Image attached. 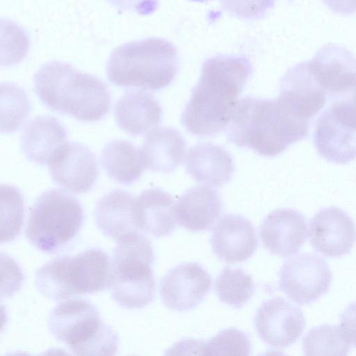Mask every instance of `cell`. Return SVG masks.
Listing matches in <instances>:
<instances>
[{
  "instance_id": "1",
  "label": "cell",
  "mask_w": 356,
  "mask_h": 356,
  "mask_svg": "<svg viewBox=\"0 0 356 356\" xmlns=\"http://www.w3.org/2000/svg\"><path fill=\"white\" fill-rule=\"evenodd\" d=\"M251 72L250 61L243 56L218 55L206 60L181 115L187 131L208 136L224 129L232 118L238 97Z\"/></svg>"
},
{
  "instance_id": "2",
  "label": "cell",
  "mask_w": 356,
  "mask_h": 356,
  "mask_svg": "<svg viewBox=\"0 0 356 356\" xmlns=\"http://www.w3.org/2000/svg\"><path fill=\"white\" fill-rule=\"evenodd\" d=\"M310 122L294 113L279 97L240 99L229 123L227 137L238 147L275 156L306 138Z\"/></svg>"
},
{
  "instance_id": "3",
  "label": "cell",
  "mask_w": 356,
  "mask_h": 356,
  "mask_svg": "<svg viewBox=\"0 0 356 356\" xmlns=\"http://www.w3.org/2000/svg\"><path fill=\"white\" fill-rule=\"evenodd\" d=\"M34 84L46 106L79 120H99L110 109L111 97L105 83L65 62L43 64L35 74Z\"/></svg>"
},
{
  "instance_id": "4",
  "label": "cell",
  "mask_w": 356,
  "mask_h": 356,
  "mask_svg": "<svg viewBox=\"0 0 356 356\" xmlns=\"http://www.w3.org/2000/svg\"><path fill=\"white\" fill-rule=\"evenodd\" d=\"M178 67L175 45L161 38L127 42L115 48L106 63L113 84L156 90L169 85Z\"/></svg>"
},
{
  "instance_id": "5",
  "label": "cell",
  "mask_w": 356,
  "mask_h": 356,
  "mask_svg": "<svg viewBox=\"0 0 356 356\" xmlns=\"http://www.w3.org/2000/svg\"><path fill=\"white\" fill-rule=\"evenodd\" d=\"M112 260L103 250H86L55 258L37 270L35 285L54 300L93 293L110 288Z\"/></svg>"
},
{
  "instance_id": "6",
  "label": "cell",
  "mask_w": 356,
  "mask_h": 356,
  "mask_svg": "<svg viewBox=\"0 0 356 356\" xmlns=\"http://www.w3.org/2000/svg\"><path fill=\"white\" fill-rule=\"evenodd\" d=\"M110 285L113 300L126 309H141L152 302L156 283L152 268L154 259L149 240L131 233L116 241Z\"/></svg>"
},
{
  "instance_id": "7",
  "label": "cell",
  "mask_w": 356,
  "mask_h": 356,
  "mask_svg": "<svg viewBox=\"0 0 356 356\" xmlns=\"http://www.w3.org/2000/svg\"><path fill=\"white\" fill-rule=\"evenodd\" d=\"M83 220V209L75 197L58 188L47 190L30 211L26 236L38 250L58 252L76 237Z\"/></svg>"
},
{
  "instance_id": "8",
  "label": "cell",
  "mask_w": 356,
  "mask_h": 356,
  "mask_svg": "<svg viewBox=\"0 0 356 356\" xmlns=\"http://www.w3.org/2000/svg\"><path fill=\"white\" fill-rule=\"evenodd\" d=\"M332 275L320 256L303 253L286 260L279 272V290L298 305H309L326 294Z\"/></svg>"
},
{
  "instance_id": "9",
  "label": "cell",
  "mask_w": 356,
  "mask_h": 356,
  "mask_svg": "<svg viewBox=\"0 0 356 356\" xmlns=\"http://www.w3.org/2000/svg\"><path fill=\"white\" fill-rule=\"evenodd\" d=\"M254 325L263 341L274 348H284L300 337L306 323L299 307L276 297L261 305L254 316Z\"/></svg>"
},
{
  "instance_id": "10",
  "label": "cell",
  "mask_w": 356,
  "mask_h": 356,
  "mask_svg": "<svg viewBox=\"0 0 356 356\" xmlns=\"http://www.w3.org/2000/svg\"><path fill=\"white\" fill-rule=\"evenodd\" d=\"M211 284V275L200 264L181 263L170 268L161 279L160 297L168 308L185 312L203 300Z\"/></svg>"
},
{
  "instance_id": "11",
  "label": "cell",
  "mask_w": 356,
  "mask_h": 356,
  "mask_svg": "<svg viewBox=\"0 0 356 356\" xmlns=\"http://www.w3.org/2000/svg\"><path fill=\"white\" fill-rule=\"evenodd\" d=\"M53 181L71 193L88 192L98 176V165L93 152L79 143H67L48 163Z\"/></svg>"
},
{
  "instance_id": "12",
  "label": "cell",
  "mask_w": 356,
  "mask_h": 356,
  "mask_svg": "<svg viewBox=\"0 0 356 356\" xmlns=\"http://www.w3.org/2000/svg\"><path fill=\"white\" fill-rule=\"evenodd\" d=\"M309 242L323 256L339 258L350 253L356 243L355 225L341 209L322 208L310 221Z\"/></svg>"
},
{
  "instance_id": "13",
  "label": "cell",
  "mask_w": 356,
  "mask_h": 356,
  "mask_svg": "<svg viewBox=\"0 0 356 356\" xmlns=\"http://www.w3.org/2000/svg\"><path fill=\"white\" fill-rule=\"evenodd\" d=\"M102 322L99 310L90 301L68 300L52 309L48 320V329L56 339L70 348L90 338Z\"/></svg>"
},
{
  "instance_id": "14",
  "label": "cell",
  "mask_w": 356,
  "mask_h": 356,
  "mask_svg": "<svg viewBox=\"0 0 356 356\" xmlns=\"http://www.w3.org/2000/svg\"><path fill=\"white\" fill-rule=\"evenodd\" d=\"M278 97L294 113L309 122L323 108L327 99L308 60L286 72L280 80Z\"/></svg>"
},
{
  "instance_id": "15",
  "label": "cell",
  "mask_w": 356,
  "mask_h": 356,
  "mask_svg": "<svg viewBox=\"0 0 356 356\" xmlns=\"http://www.w3.org/2000/svg\"><path fill=\"white\" fill-rule=\"evenodd\" d=\"M307 222L300 212L287 208L271 211L263 220L259 236L272 254L287 257L301 249L307 237Z\"/></svg>"
},
{
  "instance_id": "16",
  "label": "cell",
  "mask_w": 356,
  "mask_h": 356,
  "mask_svg": "<svg viewBox=\"0 0 356 356\" xmlns=\"http://www.w3.org/2000/svg\"><path fill=\"white\" fill-rule=\"evenodd\" d=\"M313 141L318 154L329 162L346 164L356 159V125L330 107L316 120Z\"/></svg>"
},
{
  "instance_id": "17",
  "label": "cell",
  "mask_w": 356,
  "mask_h": 356,
  "mask_svg": "<svg viewBox=\"0 0 356 356\" xmlns=\"http://www.w3.org/2000/svg\"><path fill=\"white\" fill-rule=\"evenodd\" d=\"M211 245L219 259L235 264L249 259L257 250L258 241L250 220L240 215L225 214L213 229Z\"/></svg>"
},
{
  "instance_id": "18",
  "label": "cell",
  "mask_w": 356,
  "mask_h": 356,
  "mask_svg": "<svg viewBox=\"0 0 356 356\" xmlns=\"http://www.w3.org/2000/svg\"><path fill=\"white\" fill-rule=\"evenodd\" d=\"M308 61L327 99L356 79V57L341 45L325 44Z\"/></svg>"
},
{
  "instance_id": "19",
  "label": "cell",
  "mask_w": 356,
  "mask_h": 356,
  "mask_svg": "<svg viewBox=\"0 0 356 356\" xmlns=\"http://www.w3.org/2000/svg\"><path fill=\"white\" fill-rule=\"evenodd\" d=\"M133 218L138 230L162 237L176 227L175 204L168 192L153 188L143 191L133 204Z\"/></svg>"
},
{
  "instance_id": "20",
  "label": "cell",
  "mask_w": 356,
  "mask_h": 356,
  "mask_svg": "<svg viewBox=\"0 0 356 356\" xmlns=\"http://www.w3.org/2000/svg\"><path fill=\"white\" fill-rule=\"evenodd\" d=\"M222 209L217 190L202 185L185 192L175 204L177 223L192 232L209 229L219 218Z\"/></svg>"
},
{
  "instance_id": "21",
  "label": "cell",
  "mask_w": 356,
  "mask_h": 356,
  "mask_svg": "<svg viewBox=\"0 0 356 356\" xmlns=\"http://www.w3.org/2000/svg\"><path fill=\"white\" fill-rule=\"evenodd\" d=\"M64 126L55 118L37 116L25 125L21 135L22 152L31 161L48 164L54 155L67 142Z\"/></svg>"
},
{
  "instance_id": "22",
  "label": "cell",
  "mask_w": 356,
  "mask_h": 356,
  "mask_svg": "<svg viewBox=\"0 0 356 356\" xmlns=\"http://www.w3.org/2000/svg\"><path fill=\"white\" fill-rule=\"evenodd\" d=\"M187 172L198 183L219 187L231 179L234 164L222 147L202 143L191 147L185 158Z\"/></svg>"
},
{
  "instance_id": "23",
  "label": "cell",
  "mask_w": 356,
  "mask_h": 356,
  "mask_svg": "<svg viewBox=\"0 0 356 356\" xmlns=\"http://www.w3.org/2000/svg\"><path fill=\"white\" fill-rule=\"evenodd\" d=\"M161 113L162 108L158 100L143 90L125 92L114 107L118 125L133 136L152 130L160 122Z\"/></svg>"
},
{
  "instance_id": "24",
  "label": "cell",
  "mask_w": 356,
  "mask_h": 356,
  "mask_svg": "<svg viewBox=\"0 0 356 356\" xmlns=\"http://www.w3.org/2000/svg\"><path fill=\"white\" fill-rule=\"evenodd\" d=\"M140 150L145 168L170 173L182 161L186 143L176 129L156 127L148 131Z\"/></svg>"
},
{
  "instance_id": "25",
  "label": "cell",
  "mask_w": 356,
  "mask_h": 356,
  "mask_svg": "<svg viewBox=\"0 0 356 356\" xmlns=\"http://www.w3.org/2000/svg\"><path fill=\"white\" fill-rule=\"evenodd\" d=\"M134 196L125 191L116 189L104 195L97 202L94 216L97 227L115 241L135 231Z\"/></svg>"
},
{
  "instance_id": "26",
  "label": "cell",
  "mask_w": 356,
  "mask_h": 356,
  "mask_svg": "<svg viewBox=\"0 0 356 356\" xmlns=\"http://www.w3.org/2000/svg\"><path fill=\"white\" fill-rule=\"evenodd\" d=\"M101 162L110 177L127 185L138 180L145 168L140 148L126 140L106 143L102 151Z\"/></svg>"
},
{
  "instance_id": "27",
  "label": "cell",
  "mask_w": 356,
  "mask_h": 356,
  "mask_svg": "<svg viewBox=\"0 0 356 356\" xmlns=\"http://www.w3.org/2000/svg\"><path fill=\"white\" fill-rule=\"evenodd\" d=\"M214 289L222 302L240 308L252 297L255 286L250 275L227 266L216 277Z\"/></svg>"
},
{
  "instance_id": "28",
  "label": "cell",
  "mask_w": 356,
  "mask_h": 356,
  "mask_svg": "<svg viewBox=\"0 0 356 356\" xmlns=\"http://www.w3.org/2000/svg\"><path fill=\"white\" fill-rule=\"evenodd\" d=\"M350 350L339 325L325 323L314 327L302 339L304 356H348Z\"/></svg>"
},
{
  "instance_id": "29",
  "label": "cell",
  "mask_w": 356,
  "mask_h": 356,
  "mask_svg": "<svg viewBox=\"0 0 356 356\" xmlns=\"http://www.w3.org/2000/svg\"><path fill=\"white\" fill-rule=\"evenodd\" d=\"M30 111V102L24 90L19 85L1 83V131L10 133L17 130Z\"/></svg>"
},
{
  "instance_id": "30",
  "label": "cell",
  "mask_w": 356,
  "mask_h": 356,
  "mask_svg": "<svg viewBox=\"0 0 356 356\" xmlns=\"http://www.w3.org/2000/svg\"><path fill=\"white\" fill-rule=\"evenodd\" d=\"M24 216V201L15 186H1V242L14 240L20 234Z\"/></svg>"
},
{
  "instance_id": "31",
  "label": "cell",
  "mask_w": 356,
  "mask_h": 356,
  "mask_svg": "<svg viewBox=\"0 0 356 356\" xmlns=\"http://www.w3.org/2000/svg\"><path fill=\"white\" fill-rule=\"evenodd\" d=\"M251 349L248 335L238 329L229 327L205 342L204 356H250Z\"/></svg>"
},
{
  "instance_id": "32",
  "label": "cell",
  "mask_w": 356,
  "mask_h": 356,
  "mask_svg": "<svg viewBox=\"0 0 356 356\" xmlns=\"http://www.w3.org/2000/svg\"><path fill=\"white\" fill-rule=\"evenodd\" d=\"M1 65H10L20 62L26 55L29 39L19 24L1 19Z\"/></svg>"
},
{
  "instance_id": "33",
  "label": "cell",
  "mask_w": 356,
  "mask_h": 356,
  "mask_svg": "<svg viewBox=\"0 0 356 356\" xmlns=\"http://www.w3.org/2000/svg\"><path fill=\"white\" fill-rule=\"evenodd\" d=\"M118 346V334L103 322L92 337L69 348L75 356H115Z\"/></svg>"
},
{
  "instance_id": "34",
  "label": "cell",
  "mask_w": 356,
  "mask_h": 356,
  "mask_svg": "<svg viewBox=\"0 0 356 356\" xmlns=\"http://www.w3.org/2000/svg\"><path fill=\"white\" fill-rule=\"evenodd\" d=\"M328 99L329 106L339 116L356 124V79Z\"/></svg>"
},
{
  "instance_id": "35",
  "label": "cell",
  "mask_w": 356,
  "mask_h": 356,
  "mask_svg": "<svg viewBox=\"0 0 356 356\" xmlns=\"http://www.w3.org/2000/svg\"><path fill=\"white\" fill-rule=\"evenodd\" d=\"M205 342L195 339H184L168 348L163 356H204Z\"/></svg>"
},
{
  "instance_id": "36",
  "label": "cell",
  "mask_w": 356,
  "mask_h": 356,
  "mask_svg": "<svg viewBox=\"0 0 356 356\" xmlns=\"http://www.w3.org/2000/svg\"><path fill=\"white\" fill-rule=\"evenodd\" d=\"M346 341L356 348V301L347 305L340 316L339 325Z\"/></svg>"
},
{
  "instance_id": "37",
  "label": "cell",
  "mask_w": 356,
  "mask_h": 356,
  "mask_svg": "<svg viewBox=\"0 0 356 356\" xmlns=\"http://www.w3.org/2000/svg\"><path fill=\"white\" fill-rule=\"evenodd\" d=\"M38 356H72L65 350L60 348H51Z\"/></svg>"
},
{
  "instance_id": "38",
  "label": "cell",
  "mask_w": 356,
  "mask_h": 356,
  "mask_svg": "<svg viewBox=\"0 0 356 356\" xmlns=\"http://www.w3.org/2000/svg\"><path fill=\"white\" fill-rule=\"evenodd\" d=\"M257 356H288L284 353L278 350H269L266 352L260 354Z\"/></svg>"
},
{
  "instance_id": "39",
  "label": "cell",
  "mask_w": 356,
  "mask_h": 356,
  "mask_svg": "<svg viewBox=\"0 0 356 356\" xmlns=\"http://www.w3.org/2000/svg\"><path fill=\"white\" fill-rule=\"evenodd\" d=\"M3 356H33L31 354L24 351H15L6 353Z\"/></svg>"
}]
</instances>
